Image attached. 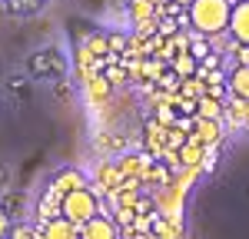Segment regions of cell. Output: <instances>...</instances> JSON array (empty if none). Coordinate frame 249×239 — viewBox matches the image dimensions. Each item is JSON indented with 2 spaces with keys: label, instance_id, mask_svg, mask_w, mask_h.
Wrapping results in <instances>:
<instances>
[{
  "label": "cell",
  "instance_id": "cell-20",
  "mask_svg": "<svg viewBox=\"0 0 249 239\" xmlns=\"http://www.w3.org/2000/svg\"><path fill=\"white\" fill-rule=\"evenodd\" d=\"M53 93H57L60 100H67V97H70V93H73V90H70L67 83H57V86H53Z\"/></svg>",
  "mask_w": 249,
  "mask_h": 239
},
{
  "label": "cell",
  "instance_id": "cell-7",
  "mask_svg": "<svg viewBox=\"0 0 249 239\" xmlns=\"http://www.w3.org/2000/svg\"><path fill=\"white\" fill-rule=\"evenodd\" d=\"M230 86H232V93H236V97L249 100V63H239V67L232 70Z\"/></svg>",
  "mask_w": 249,
  "mask_h": 239
},
{
  "label": "cell",
  "instance_id": "cell-12",
  "mask_svg": "<svg viewBox=\"0 0 249 239\" xmlns=\"http://www.w3.org/2000/svg\"><path fill=\"white\" fill-rule=\"evenodd\" d=\"M173 67H176V73H183V77H186V73L196 70V57H193V53H179V57L173 60Z\"/></svg>",
  "mask_w": 249,
  "mask_h": 239
},
{
  "label": "cell",
  "instance_id": "cell-6",
  "mask_svg": "<svg viewBox=\"0 0 249 239\" xmlns=\"http://www.w3.org/2000/svg\"><path fill=\"white\" fill-rule=\"evenodd\" d=\"M216 137H219V130H216V120H210V117H199L190 133V139H196V143H213Z\"/></svg>",
  "mask_w": 249,
  "mask_h": 239
},
{
  "label": "cell",
  "instance_id": "cell-21",
  "mask_svg": "<svg viewBox=\"0 0 249 239\" xmlns=\"http://www.w3.org/2000/svg\"><path fill=\"white\" fill-rule=\"evenodd\" d=\"M107 47H110V50H123V37H116V34H113V37L107 40Z\"/></svg>",
  "mask_w": 249,
  "mask_h": 239
},
{
  "label": "cell",
  "instance_id": "cell-3",
  "mask_svg": "<svg viewBox=\"0 0 249 239\" xmlns=\"http://www.w3.org/2000/svg\"><path fill=\"white\" fill-rule=\"evenodd\" d=\"M27 73L34 80H50V77H63L67 73V57L60 53L57 47H47V50H37L27 60Z\"/></svg>",
  "mask_w": 249,
  "mask_h": 239
},
{
  "label": "cell",
  "instance_id": "cell-17",
  "mask_svg": "<svg viewBox=\"0 0 249 239\" xmlns=\"http://www.w3.org/2000/svg\"><path fill=\"white\" fill-rule=\"evenodd\" d=\"M133 14L136 17H150V0H140V3L133 7Z\"/></svg>",
  "mask_w": 249,
  "mask_h": 239
},
{
  "label": "cell",
  "instance_id": "cell-13",
  "mask_svg": "<svg viewBox=\"0 0 249 239\" xmlns=\"http://www.w3.org/2000/svg\"><path fill=\"white\" fill-rule=\"evenodd\" d=\"M199 117L216 120V117H219V103H216V100H210V97H203V100H199Z\"/></svg>",
  "mask_w": 249,
  "mask_h": 239
},
{
  "label": "cell",
  "instance_id": "cell-5",
  "mask_svg": "<svg viewBox=\"0 0 249 239\" xmlns=\"http://www.w3.org/2000/svg\"><path fill=\"white\" fill-rule=\"evenodd\" d=\"M80 236L83 239H113L116 236V226L103 216H90L83 226H80Z\"/></svg>",
  "mask_w": 249,
  "mask_h": 239
},
{
  "label": "cell",
  "instance_id": "cell-4",
  "mask_svg": "<svg viewBox=\"0 0 249 239\" xmlns=\"http://www.w3.org/2000/svg\"><path fill=\"white\" fill-rule=\"evenodd\" d=\"M230 30L239 43H249V0H239L230 14Z\"/></svg>",
  "mask_w": 249,
  "mask_h": 239
},
{
  "label": "cell",
  "instance_id": "cell-14",
  "mask_svg": "<svg viewBox=\"0 0 249 239\" xmlns=\"http://www.w3.org/2000/svg\"><path fill=\"white\" fill-rule=\"evenodd\" d=\"M3 206H7V213L14 219H20V209H23V199L17 196V193H7V199H3Z\"/></svg>",
  "mask_w": 249,
  "mask_h": 239
},
{
  "label": "cell",
  "instance_id": "cell-10",
  "mask_svg": "<svg viewBox=\"0 0 249 239\" xmlns=\"http://www.w3.org/2000/svg\"><path fill=\"white\" fill-rule=\"evenodd\" d=\"M47 236H80V229H77V222H70V219L63 216V219H57V222H50L47 226Z\"/></svg>",
  "mask_w": 249,
  "mask_h": 239
},
{
  "label": "cell",
  "instance_id": "cell-18",
  "mask_svg": "<svg viewBox=\"0 0 249 239\" xmlns=\"http://www.w3.org/2000/svg\"><path fill=\"white\" fill-rule=\"evenodd\" d=\"M90 47H93V53H107V43H103V37H90Z\"/></svg>",
  "mask_w": 249,
  "mask_h": 239
},
{
  "label": "cell",
  "instance_id": "cell-19",
  "mask_svg": "<svg viewBox=\"0 0 249 239\" xmlns=\"http://www.w3.org/2000/svg\"><path fill=\"white\" fill-rule=\"evenodd\" d=\"M183 143H186V133L173 130V133H170V146H183Z\"/></svg>",
  "mask_w": 249,
  "mask_h": 239
},
{
  "label": "cell",
  "instance_id": "cell-11",
  "mask_svg": "<svg viewBox=\"0 0 249 239\" xmlns=\"http://www.w3.org/2000/svg\"><path fill=\"white\" fill-rule=\"evenodd\" d=\"M87 93H90L93 100H107L110 97V80L107 77H93L90 83H87Z\"/></svg>",
  "mask_w": 249,
  "mask_h": 239
},
{
  "label": "cell",
  "instance_id": "cell-16",
  "mask_svg": "<svg viewBox=\"0 0 249 239\" xmlns=\"http://www.w3.org/2000/svg\"><path fill=\"white\" fill-rule=\"evenodd\" d=\"M10 90L23 100V97H27V80H23V77H14V80H10Z\"/></svg>",
  "mask_w": 249,
  "mask_h": 239
},
{
  "label": "cell",
  "instance_id": "cell-22",
  "mask_svg": "<svg viewBox=\"0 0 249 239\" xmlns=\"http://www.w3.org/2000/svg\"><path fill=\"white\" fill-rule=\"evenodd\" d=\"M10 236H34L30 229H23V226H17V229H10Z\"/></svg>",
  "mask_w": 249,
  "mask_h": 239
},
{
  "label": "cell",
  "instance_id": "cell-2",
  "mask_svg": "<svg viewBox=\"0 0 249 239\" xmlns=\"http://www.w3.org/2000/svg\"><path fill=\"white\" fill-rule=\"evenodd\" d=\"M60 213L70 219V222L83 226L90 216H96V196L87 189V186H77V189L63 193V199H60Z\"/></svg>",
  "mask_w": 249,
  "mask_h": 239
},
{
  "label": "cell",
  "instance_id": "cell-9",
  "mask_svg": "<svg viewBox=\"0 0 249 239\" xmlns=\"http://www.w3.org/2000/svg\"><path fill=\"white\" fill-rule=\"evenodd\" d=\"M179 150H183V153H179V159H183L186 166H199V159H203V143H196V139H186Z\"/></svg>",
  "mask_w": 249,
  "mask_h": 239
},
{
  "label": "cell",
  "instance_id": "cell-8",
  "mask_svg": "<svg viewBox=\"0 0 249 239\" xmlns=\"http://www.w3.org/2000/svg\"><path fill=\"white\" fill-rule=\"evenodd\" d=\"M77 186H87V183H83V173H77V170H67L63 176L53 179V189H57L60 196H63V193H70V189H77Z\"/></svg>",
  "mask_w": 249,
  "mask_h": 239
},
{
  "label": "cell",
  "instance_id": "cell-15",
  "mask_svg": "<svg viewBox=\"0 0 249 239\" xmlns=\"http://www.w3.org/2000/svg\"><path fill=\"white\" fill-rule=\"evenodd\" d=\"M10 213H7V206H3V203H0V236H7V233H10Z\"/></svg>",
  "mask_w": 249,
  "mask_h": 239
},
{
  "label": "cell",
  "instance_id": "cell-1",
  "mask_svg": "<svg viewBox=\"0 0 249 239\" xmlns=\"http://www.w3.org/2000/svg\"><path fill=\"white\" fill-rule=\"evenodd\" d=\"M230 0H193L190 3V20H193V30L196 34H223L230 30Z\"/></svg>",
  "mask_w": 249,
  "mask_h": 239
},
{
  "label": "cell",
  "instance_id": "cell-23",
  "mask_svg": "<svg viewBox=\"0 0 249 239\" xmlns=\"http://www.w3.org/2000/svg\"><path fill=\"white\" fill-rule=\"evenodd\" d=\"M173 3H176V7H190L193 0H173Z\"/></svg>",
  "mask_w": 249,
  "mask_h": 239
}]
</instances>
